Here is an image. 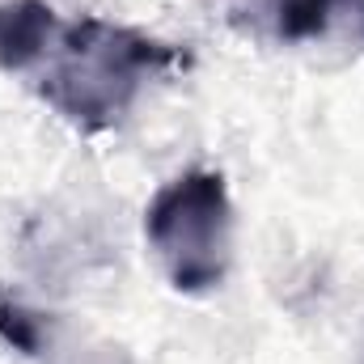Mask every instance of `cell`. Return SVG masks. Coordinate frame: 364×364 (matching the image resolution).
Returning <instances> with one entry per match:
<instances>
[{"instance_id": "cell-5", "label": "cell", "mask_w": 364, "mask_h": 364, "mask_svg": "<svg viewBox=\"0 0 364 364\" xmlns=\"http://www.w3.org/2000/svg\"><path fill=\"white\" fill-rule=\"evenodd\" d=\"M0 335H4V343H13L17 352L34 356L38 343H43V318H38V314H26L21 305H4V301H0Z\"/></svg>"}, {"instance_id": "cell-3", "label": "cell", "mask_w": 364, "mask_h": 364, "mask_svg": "<svg viewBox=\"0 0 364 364\" xmlns=\"http://www.w3.org/2000/svg\"><path fill=\"white\" fill-rule=\"evenodd\" d=\"M55 30H60V17L43 0H4L0 4V68L4 73L34 68L47 55Z\"/></svg>"}, {"instance_id": "cell-4", "label": "cell", "mask_w": 364, "mask_h": 364, "mask_svg": "<svg viewBox=\"0 0 364 364\" xmlns=\"http://www.w3.org/2000/svg\"><path fill=\"white\" fill-rule=\"evenodd\" d=\"M259 9H263V17L272 21L275 38L301 43V38L326 34L339 9L352 13V0H259Z\"/></svg>"}, {"instance_id": "cell-2", "label": "cell", "mask_w": 364, "mask_h": 364, "mask_svg": "<svg viewBox=\"0 0 364 364\" xmlns=\"http://www.w3.org/2000/svg\"><path fill=\"white\" fill-rule=\"evenodd\" d=\"M229 191L212 170H191L161 186L144 212V237L178 292H208L229 267Z\"/></svg>"}, {"instance_id": "cell-1", "label": "cell", "mask_w": 364, "mask_h": 364, "mask_svg": "<svg viewBox=\"0 0 364 364\" xmlns=\"http://www.w3.org/2000/svg\"><path fill=\"white\" fill-rule=\"evenodd\" d=\"M47 73L38 93L77 127H110L127 106L136 90L174 68L182 55L166 43H153L136 30L81 17L73 26L60 21L51 47H47Z\"/></svg>"}]
</instances>
